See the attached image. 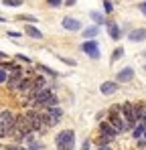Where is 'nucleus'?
Instances as JSON below:
<instances>
[{"label":"nucleus","mask_w":146,"mask_h":150,"mask_svg":"<svg viewBox=\"0 0 146 150\" xmlns=\"http://www.w3.org/2000/svg\"><path fill=\"white\" fill-rule=\"evenodd\" d=\"M55 146H57V150H73V146H75V132L73 130H61L55 136Z\"/></svg>","instance_id":"obj_1"},{"label":"nucleus","mask_w":146,"mask_h":150,"mask_svg":"<svg viewBox=\"0 0 146 150\" xmlns=\"http://www.w3.org/2000/svg\"><path fill=\"white\" fill-rule=\"evenodd\" d=\"M14 116H16V114H12L10 110H2V112H0V122H2V126H4V132H6V136H12V132L16 130Z\"/></svg>","instance_id":"obj_2"},{"label":"nucleus","mask_w":146,"mask_h":150,"mask_svg":"<svg viewBox=\"0 0 146 150\" xmlns=\"http://www.w3.org/2000/svg\"><path fill=\"white\" fill-rule=\"evenodd\" d=\"M79 49L83 51L85 55H89V59H94V61H97L99 55H101V51H99V43H97L96 39H87L85 43L79 45Z\"/></svg>","instance_id":"obj_3"},{"label":"nucleus","mask_w":146,"mask_h":150,"mask_svg":"<svg viewBox=\"0 0 146 150\" xmlns=\"http://www.w3.org/2000/svg\"><path fill=\"white\" fill-rule=\"evenodd\" d=\"M120 108H122V118L130 124V128H134L136 122H138V118H136V110H134V103L124 101V103H120Z\"/></svg>","instance_id":"obj_4"},{"label":"nucleus","mask_w":146,"mask_h":150,"mask_svg":"<svg viewBox=\"0 0 146 150\" xmlns=\"http://www.w3.org/2000/svg\"><path fill=\"white\" fill-rule=\"evenodd\" d=\"M24 77V71L21 67H16V69H12V71H8V81H6V87L10 89V91H16V87H18V83H21V79Z\"/></svg>","instance_id":"obj_5"},{"label":"nucleus","mask_w":146,"mask_h":150,"mask_svg":"<svg viewBox=\"0 0 146 150\" xmlns=\"http://www.w3.org/2000/svg\"><path fill=\"white\" fill-rule=\"evenodd\" d=\"M97 132H99V136H108V138H114V140L118 136V132L114 130V126L110 122H99L97 124Z\"/></svg>","instance_id":"obj_6"},{"label":"nucleus","mask_w":146,"mask_h":150,"mask_svg":"<svg viewBox=\"0 0 146 150\" xmlns=\"http://www.w3.org/2000/svg\"><path fill=\"white\" fill-rule=\"evenodd\" d=\"M134 79V67H124L120 69L118 73H116V79L114 81H118V83H128V81H132Z\"/></svg>","instance_id":"obj_7"},{"label":"nucleus","mask_w":146,"mask_h":150,"mask_svg":"<svg viewBox=\"0 0 146 150\" xmlns=\"http://www.w3.org/2000/svg\"><path fill=\"white\" fill-rule=\"evenodd\" d=\"M61 26H63L65 30H69V33H77V30H81V23H79L77 18H73V16H65V18L61 21Z\"/></svg>","instance_id":"obj_8"},{"label":"nucleus","mask_w":146,"mask_h":150,"mask_svg":"<svg viewBox=\"0 0 146 150\" xmlns=\"http://www.w3.org/2000/svg\"><path fill=\"white\" fill-rule=\"evenodd\" d=\"M118 89H120V83H118V81H103V83L99 85L101 96H114Z\"/></svg>","instance_id":"obj_9"},{"label":"nucleus","mask_w":146,"mask_h":150,"mask_svg":"<svg viewBox=\"0 0 146 150\" xmlns=\"http://www.w3.org/2000/svg\"><path fill=\"white\" fill-rule=\"evenodd\" d=\"M128 41L130 43H142V41H146V28H132L128 33Z\"/></svg>","instance_id":"obj_10"},{"label":"nucleus","mask_w":146,"mask_h":150,"mask_svg":"<svg viewBox=\"0 0 146 150\" xmlns=\"http://www.w3.org/2000/svg\"><path fill=\"white\" fill-rule=\"evenodd\" d=\"M106 26H108V35H110V39H114V41H120L122 37V28L116 23H106Z\"/></svg>","instance_id":"obj_11"},{"label":"nucleus","mask_w":146,"mask_h":150,"mask_svg":"<svg viewBox=\"0 0 146 150\" xmlns=\"http://www.w3.org/2000/svg\"><path fill=\"white\" fill-rule=\"evenodd\" d=\"M30 85H33V75H24L21 79V83H18V87H16V91L18 93H26L30 89Z\"/></svg>","instance_id":"obj_12"},{"label":"nucleus","mask_w":146,"mask_h":150,"mask_svg":"<svg viewBox=\"0 0 146 150\" xmlns=\"http://www.w3.org/2000/svg\"><path fill=\"white\" fill-rule=\"evenodd\" d=\"M144 128H146V122H136V126L132 128V138L134 140L144 138Z\"/></svg>","instance_id":"obj_13"},{"label":"nucleus","mask_w":146,"mask_h":150,"mask_svg":"<svg viewBox=\"0 0 146 150\" xmlns=\"http://www.w3.org/2000/svg\"><path fill=\"white\" fill-rule=\"evenodd\" d=\"M24 144H26V148L28 150H41L43 148V144L41 142H35V138H33V134H26L24 136V140H23Z\"/></svg>","instance_id":"obj_14"},{"label":"nucleus","mask_w":146,"mask_h":150,"mask_svg":"<svg viewBox=\"0 0 146 150\" xmlns=\"http://www.w3.org/2000/svg\"><path fill=\"white\" fill-rule=\"evenodd\" d=\"M43 112H45L47 116H53V118H63V110L59 108V103H57V105H49V108H43Z\"/></svg>","instance_id":"obj_15"},{"label":"nucleus","mask_w":146,"mask_h":150,"mask_svg":"<svg viewBox=\"0 0 146 150\" xmlns=\"http://www.w3.org/2000/svg\"><path fill=\"white\" fill-rule=\"evenodd\" d=\"M33 87H35V89H39V91H41V89H45V87H47V79H45V77H43V75H33Z\"/></svg>","instance_id":"obj_16"},{"label":"nucleus","mask_w":146,"mask_h":150,"mask_svg":"<svg viewBox=\"0 0 146 150\" xmlns=\"http://www.w3.org/2000/svg\"><path fill=\"white\" fill-rule=\"evenodd\" d=\"M134 110H136V118L138 122H146V103H134Z\"/></svg>","instance_id":"obj_17"},{"label":"nucleus","mask_w":146,"mask_h":150,"mask_svg":"<svg viewBox=\"0 0 146 150\" xmlns=\"http://www.w3.org/2000/svg\"><path fill=\"white\" fill-rule=\"evenodd\" d=\"M89 16H91V21H94V25H97V26H106V16L101 14V12H97V10H91L89 12Z\"/></svg>","instance_id":"obj_18"},{"label":"nucleus","mask_w":146,"mask_h":150,"mask_svg":"<svg viewBox=\"0 0 146 150\" xmlns=\"http://www.w3.org/2000/svg\"><path fill=\"white\" fill-rule=\"evenodd\" d=\"M24 33H26L28 37H33V39H43V33H41L35 25H26L24 26Z\"/></svg>","instance_id":"obj_19"},{"label":"nucleus","mask_w":146,"mask_h":150,"mask_svg":"<svg viewBox=\"0 0 146 150\" xmlns=\"http://www.w3.org/2000/svg\"><path fill=\"white\" fill-rule=\"evenodd\" d=\"M97 35H99V26L97 25H91V26H87V28H83V39H94Z\"/></svg>","instance_id":"obj_20"},{"label":"nucleus","mask_w":146,"mask_h":150,"mask_svg":"<svg viewBox=\"0 0 146 150\" xmlns=\"http://www.w3.org/2000/svg\"><path fill=\"white\" fill-rule=\"evenodd\" d=\"M37 69H39V71H43L45 75H49V77H59V71L51 69V67H47V65H43V63H39V65H37Z\"/></svg>","instance_id":"obj_21"},{"label":"nucleus","mask_w":146,"mask_h":150,"mask_svg":"<svg viewBox=\"0 0 146 150\" xmlns=\"http://www.w3.org/2000/svg\"><path fill=\"white\" fill-rule=\"evenodd\" d=\"M16 21H23L26 25H37V16H33V14H18Z\"/></svg>","instance_id":"obj_22"},{"label":"nucleus","mask_w":146,"mask_h":150,"mask_svg":"<svg viewBox=\"0 0 146 150\" xmlns=\"http://www.w3.org/2000/svg\"><path fill=\"white\" fill-rule=\"evenodd\" d=\"M112 142H114V138H108V136H99L97 134V138H96V146H108Z\"/></svg>","instance_id":"obj_23"},{"label":"nucleus","mask_w":146,"mask_h":150,"mask_svg":"<svg viewBox=\"0 0 146 150\" xmlns=\"http://www.w3.org/2000/svg\"><path fill=\"white\" fill-rule=\"evenodd\" d=\"M59 122H61V118H53V116H47L45 114V128H55Z\"/></svg>","instance_id":"obj_24"},{"label":"nucleus","mask_w":146,"mask_h":150,"mask_svg":"<svg viewBox=\"0 0 146 150\" xmlns=\"http://www.w3.org/2000/svg\"><path fill=\"white\" fill-rule=\"evenodd\" d=\"M122 57H124V47H118V49H114V53H112V59H110V63H116V61H120Z\"/></svg>","instance_id":"obj_25"},{"label":"nucleus","mask_w":146,"mask_h":150,"mask_svg":"<svg viewBox=\"0 0 146 150\" xmlns=\"http://www.w3.org/2000/svg\"><path fill=\"white\" fill-rule=\"evenodd\" d=\"M103 10H106V14H112V12H114V4H112V0H103Z\"/></svg>","instance_id":"obj_26"},{"label":"nucleus","mask_w":146,"mask_h":150,"mask_svg":"<svg viewBox=\"0 0 146 150\" xmlns=\"http://www.w3.org/2000/svg\"><path fill=\"white\" fill-rule=\"evenodd\" d=\"M0 65H2V67H4L6 71H12V69H16V67H18V65H16L14 61H6V63H0Z\"/></svg>","instance_id":"obj_27"},{"label":"nucleus","mask_w":146,"mask_h":150,"mask_svg":"<svg viewBox=\"0 0 146 150\" xmlns=\"http://www.w3.org/2000/svg\"><path fill=\"white\" fill-rule=\"evenodd\" d=\"M6 81H8V71L0 65V83H6Z\"/></svg>","instance_id":"obj_28"},{"label":"nucleus","mask_w":146,"mask_h":150,"mask_svg":"<svg viewBox=\"0 0 146 150\" xmlns=\"http://www.w3.org/2000/svg\"><path fill=\"white\" fill-rule=\"evenodd\" d=\"M4 4H6V6H14V8H18V6H23V0H4Z\"/></svg>","instance_id":"obj_29"},{"label":"nucleus","mask_w":146,"mask_h":150,"mask_svg":"<svg viewBox=\"0 0 146 150\" xmlns=\"http://www.w3.org/2000/svg\"><path fill=\"white\" fill-rule=\"evenodd\" d=\"M14 59H16V61H23V63H30V61H33V59H28L26 55H21V53H16Z\"/></svg>","instance_id":"obj_30"},{"label":"nucleus","mask_w":146,"mask_h":150,"mask_svg":"<svg viewBox=\"0 0 146 150\" xmlns=\"http://www.w3.org/2000/svg\"><path fill=\"white\" fill-rule=\"evenodd\" d=\"M57 59H59V61H63V63H67V65H71V67H75V65H77L73 59H67V57H57Z\"/></svg>","instance_id":"obj_31"},{"label":"nucleus","mask_w":146,"mask_h":150,"mask_svg":"<svg viewBox=\"0 0 146 150\" xmlns=\"http://www.w3.org/2000/svg\"><path fill=\"white\" fill-rule=\"evenodd\" d=\"M49 6H53V8H57V6H61L63 4V0H47Z\"/></svg>","instance_id":"obj_32"},{"label":"nucleus","mask_w":146,"mask_h":150,"mask_svg":"<svg viewBox=\"0 0 146 150\" xmlns=\"http://www.w3.org/2000/svg\"><path fill=\"white\" fill-rule=\"evenodd\" d=\"M81 150H91V140H83V144H81Z\"/></svg>","instance_id":"obj_33"},{"label":"nucleus","mask_w":146,"mask_h":150,"mask_svg":"<svg viewBox=\"0 0 146 150\" xmlns=\"http://www.w3.org/2000/svg\"><path fill=\"white\" fill-rule=\"evenodd\" d=\"M8 37H10V39H21V33H16V30H8Z\"/></svg>","instance_id":"obj_34"},{"label":"nucleus","mask_w":146,"mask_h":150,"mask_svg":"<svg viewBox=\"0 0 146 150\" xmlns=\"http://www.w3.org/2000/svg\"><path fill=\"white\" fill-rule=\"evenodd\" d=\"M136 142H138V148L140 150H146V140L144 138H140V140H136Z\"/></svg>","instance_id":"obj_35"},{"label":"nucleus","mask_w":146,"mask_h":150,"mask_svg":"<svg viewBox=\"0 0 146 150\" xmlns=\"http://www.w3.org/2000/svg\"><path fill=\"white\" fill-rule=\"evenodd\" d=\"M6 150H28V148H23V146H16V144H10V146H6Z\"/></svg>","instance_id":"obj_36"},{"label":"nucleus","mask_w":146,"mask_h":150,"mask_svg":"<svg viewBox=\"0 0 146 150\" xmlns=\"http://www.w3.org/2000/svg\"><path fill=\"white\" fill-rule=\"evenodd\" d=\"M6 136V132H4V126H2V122H0V140Z\"/></svg>","instance_id":"obj_37"},{"label":"nucleus","mask_w":146,"mask_h":150,"mask_svg":"<svg viewBox=\"0 0 146 150\" xmlns=\"http://www.w3.org/2000/svg\"><path fill=\"white\" fill-rule=\"evenodd\" d=\"M138 8L142 10V14H146V0H144V2H142V4H140V6H138Z\"/></svg>","instance_id":"obj_38"},{"label":"nucleus","mask_w":146,"mask_h":150,"mask_svg":"<svg viewBox=\"0 0 146 150\" xmlns=\"http://www.w3.org/2000/svg\"><path fill=\"white\" fill-rule=\"evenodd\" d=\"M97 150H112V144H108V146H97Z\"/></svg>","instance_id":"obj_39"},{"label":"nucleus","mask_w":146,"mask_h":150,"mask_svg":"<svg viewBox=\"0 0 146 150\" xmlns=\"http://www.w3.org/2000/svg\"><path fill=\"white\" fill-rule=\"evenodd\" d=\"M75 2H77V0H65V4H67V6H75Z\"/></svg>","instance_id":"obj_40"},{"label":"nucleus","mask_w":146,"mask_h":150,"mask_svg":"<svg viewBox=\"0 0 146 150\" xmlns=\"http://www.w3.org/2000/svg\"><path fill=\"white\" fill-rule=\"evenodd\" d=\"M0 59H6V53H2V51H0Z\"/></svg>","instance_id":"obj_41"},{"label":"nucleus","mask_w":146,"mask_h":150,"mask_svg":"<svg viewBox=\"0 0 146 150\" xmlns=\"http://www.w3.org/2000/svg\"><path fill=\"white\" fill-rule=\"evenodd\" d=\"M144 140H146V128H144Z\"/></svg>","instance_id":"obj_42"},{"label":"nucleus","mask_w":146,"mask_h":150,"mask_svg":"<svg viewBox=\"0 0 146 150\" xmlns=\"http://www.w3.org/2000/svg\"><path fill=\"white\" fill-rule=\"evenodd\" d=\"M0 23H4V18H2V16H0Z\"/></svg>","instance_id":"obj_43"},{"label":"nucleus","mask_w":146,"mask_h":150,"mask_svg":"<svg viewBox=\"0 0 146 150\" xmlns=\"http://www.w3.org/2000/svg\"><path fill=\"white\" fill-rule=\"evenodd\" d=\"M142 55H144V57H146V51H144V53H142Z\"/></svg>","instance_id":"obj_44"},{"label":"nucleus","mask_w":146,"mask_h":150,"mask_svg":"<svg viewBox=\"0 0 146 150\" xmlns=\"http://www.w3.org/2000/svg\"><path fill=\"white\" fill-rule=\"evenodd\" d=\"M144 69H146V65H144Z\"/></svg>","instance_id":"obj_45"}]
</instances>
